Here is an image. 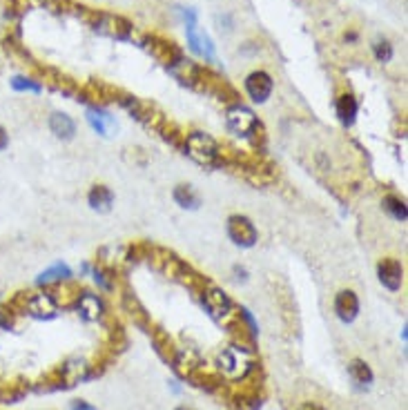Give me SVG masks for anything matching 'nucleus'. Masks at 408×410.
<instances>
[{"instance_id":"1","label":"nucleus","mask_w":408,"mask_h":410,"mask_svg":"<svg viewBox=\"0 0 408 410\" xmlns=\"http://www.w3.org/2000/svg\"><path fill=\"white\" fill-rule=\"evenodd\" d=\"M81 9H83V18L96 34L114 38V41H129L134 27L125 16L109 14V12H89L87 7H81Z\"/></svg>"},{"instance_id":"2","label":"nucleus","mask_w":408,"mask_h":410,"mask_svg":"<svg viewBox=\"0 0 408 410\" xmlns=\"http://www.w3.org/2000/svg\"><path fill=\"white\" fill-rule=\"evenodd\" d=\"M185 154L192 158L194 163L205 167H216L221 163V147L210 134L205 132H192L185 138Z\"/></svg>"},{"instance_id":"3","label":"nucleus","mask_w":408,"mask_h":410,"mask_svg":"<svg viewBox=\"0 0 408 410\" xmlns=\"http://www.w3.org/2000/svg\"><path fill=\"white\" fill-rule=\"evenodd\" d=\"M201 301H203V308L207 310V315H210L219 324H228L234 317L232 299L228 297V292H223L221 288L205 286L203 295H201Z\"/></svg>"},{"instance_id":"4","label":"nucleus","mask_w":408,"mask_h":410,"mask_svg":"<svg viewBox=\"0 0 408 410\" xmlns=\"http://www.w3.org/2000/svg\"><path fill=\"white\" fill-rule=\"evenodd\" d=\"M225 123H228V129H230V132H234L237 136H243V138H250L259 132V118L252 109L245 105H232L228 109Z\"/></svg>"},{"instance_id":"5","label":"nucleus","mask_w":408,"mask_h":410,"mask_svg":"<svg viewBox=\"0 0 408 410\" xmlns=\"http://www.w3.org/2000/svg\"><path fill=\"white\" fill-rule=\"evenodd\" d=\"M228 236H230L232 243L239 248H252L259 241V232L254 223L243 214H232L228 218Z\"/></svg>"},{"instance_id":"6","label":"nucleus","mask_w":408,"mask_h":410,"mask_svg":"<svg viewBox=\"0 0 408 410\" xmlns=\"http://www.w3.org/2000/svg\"><path fill=\"white\" fill-rule=\"evenodd\" d=\"M243 353H245V348L241 346H232V348H228L223 350L221 355H219V368H221V373L225 377H230V379H241L248 370H250V364L243 362Z\"/></svg>"},{"instance_id":"7","label":"nucleus","mask_w":408,"mask_h":410,"mask_svg":"<svg viewBox=\"0 0 408 410\" xmlns=\"http://www.w3.org/2000/svg\"><path fill=\"white\" fill-rule=\"evenodd\" d=\"M272 89H275L272 76L268 74V72H263V69H257V72L245 76V92L259 105L266 103L268 98L272 96Z\"/></svg>"},{"instance_id":"8","label":"nucleus","mask_w":408,"mask_h":410,"mask_svg":"<svg viewBox=\"0 0 408 410\" xmlns=\"http://www.w3.org/2000/svg\"><path fill=\"white\" fill-rule=\"evenodd\" d=\"M377 277H380V283L391 290V292H397L404 286V265L393 257H386L377 265Z\"/></svg>"},{"instance_id":"9","label":"nucleus","mask_w":408,"mask_h":410,"mask_svg":"<svg viewBox=\"0 0 408 410\" xmlns=\"http://www.w3.org/2000/svg\"><path fill=\"white\" fill-rule=\"evenodd\" d=\"M335 315L342 324H353L357 317H360V297H357L353 290H340L335 295Z\"/></svg>"},{"instance_id":"10","label":"nucleus","mask_w":408,"mask_h":410,"mask_svg":"<svg viewBox=\"0 0 408 410\" xmlns=\"http://www.w3.org/2000/svg\"><path fill=\"white\" fill-rule=\"evenodd\" d=\"M25 313L36 319H52L58 313V301H56V297L49 292H36L32 297H27Z\"/></svg>"},{"instance_id":"11","label":"nucleus","mask_w":408,"mask_h":410,"mask_svg":"<svg viewBox=\"0 0 408 410\" xmlns=\"http://www.w3.org/2000/svg\"><path fill=\"white\" fill-rule=\"evenodd\" d=\"M145 49L156 58V61H161L167 67H172L178 58L183 56L172 41H163V38H158V36H147L145 38Z\"/></svg>"},{"instance_id":"12","label":"nucleus","mask_w":408,"mask_h":410,"mask_svg":"<svg viewBox=\"0 0 408 410\" xmlns=\"http://www.w3.org/2000/svg\"><path fill=\"white\" fill-rule=\"evenodd\" d=\"M185 36H187V45L196 54L205 58V61H214V45H212V38L207 36L203 29H198L196 23L192 25H185Z\"/></svg>"},{"instance_id":"13","label":"nucleus","mask_w":408,"mask_h":410,"mask_svg":"<svg viewBox=\"0 0 408 410\" xmlns=\"http://www.w3.org/2000/svg\"><path fill=\"white\" fill-rule=\"evenodd\" d=\"M49 132H52L56 138H61V141H72V138L76 136V123H74V118L65 114V112H54L52 116H49Z\"/></svg>"},{"instance_id":"14","label":"nucleus","mask_w":408,"mask_h":410,"mask_svg":"<svg viewBox=\"0 0 408 410\" xmlns=\"http://www.w3.org/2000/svg\"><path fill=\"white\" fill-rule=\"evenodd\" d=\"M76 310H78V315H81L83 319H87V322H98V319H101L103 313H105L103 301H101V299H98L96 295H92V292L78 295V299H76Z\"/></svg>"},{"instance_id":"15","label":"nucleus","mask_w":408,"mask_h":410,"mask_svg":"<svg viewBox=\"0 0 408 410\" xmlns=\"http://www.w3.org/2000/svg\"><path fill=\"white\" fill-rule=\"evenodd\" d=\"M172 364H174L176 373L181 377H192L194 370H198V366H201V357H198L194 350H190V348H187V350L178 348V350H174Z\"/></svg>"},{"instance_id":"16","label":"nucleus","mask_w":408,"mask_h":410,"mask_svg":"<svg viewBox=\"0 0 408 410\" xmlns=\"http://www.w3.org/2000/svg\"><path fill=\"white\" fill-rule=\"evenodd\" d=\"M87 201H89V207H92L94 212L105 214L114 205V192L107 185H94L92 189H89Z\"/></svg>"},{"instance_id":"17","label":"nucleus","mask_w":408,"mask_h":410,"mask_svg":"<svg viewBox=\"0 0 408 410\" xmlns=\"http://www.w3.org/2000/svg\"><path fill=\"white\" fill-rule=\"evenodd\" d=\"M357 112H360V103H357V98L351 92H346L337 98V116H340V121L346 127L355 123Z\"/></svg>"},{"instance_id":"18","label":"nucleus","mask_w":408,"mask_h":410,"mask_svg":"<svg viewBox=\"0 0 408 410\" xmlns=\"http://www.w3.org/2000/svg\"><path fill=\"white\" fill-rule=\"evenodd\" d=\"M348 375H351L353 382L357 386H362V388H368L375 382L373 370L364 362V359H351V362H348Z\"/></svg>"},{"instance_id":"19","label":"nucleus","mask_w":408,"mask_h":410,"mask_svg":"<svg viewBox=\"0 0 408 410\" xmlns=\"http://www.w3.org/2000/svg\"><path fill=\"white\" fill-rule=\"evenodd\" d=\"M87 123L101 136H109V129L116 127V121L103 109H87Z\"/></svg>"},{"instance_id":"20","label":"nucleus","mask_w":408,"mask_h":410,"mask_svg":"<svg viewBox=\"0 0 408 410\" xmlns=\"http://www.w3.org/2000/svg\"><path fill=\"white\" fill-rule=\"evenodd\" d=\"M72 277V270H69L65 263H54L52 268H47L45 272H41V277L36 279L38 286H52V283H61L67 281Z\"/></svg>"},{"instance_id":"21","label":"nucleus","mask_w":408,"mask_h":410,"mask_svg":"<svg viewBox=\"0 0 408 410\" xmlns=\"http://www.w3.org/2000/svg\"><path fill=\"white\" fill-rule=\"evenodd\" d=\"M172 196H174L176 205H181L183 209H196L201 205V196L194 192L192 185H176Z\"/></svg>"},{"instance_id":"22","label":"nucleus","mask_w":408,"mask_h":410,"mask_svg":"<svg viewBox=\"0 0 408 410\" xmlns=\"http://www.w3.org/2000/svg\"><path fill=\"white\" fill-rule=\"evenodd\" d=\"M263 399L257 390H243L234 397V408L237 410H261Z\"/></svg>"},{"instance_id":"23","label":"nucleus","mask_w":408,"mask_h":410,"mask_svg":"<svg viewBox=\"0 0 408 410\" xmlns=\"http://www.w3.org/2000/svg\"><path fill=\"white\" fill-rule=\"evenodd\" d=\"M384 209L388 214H391L395 221H406L408 218V209H406V203L402 201L400 196H393V194H388L386 198H384Z\"/></svg>"},{"instance_id":"24","label":"nucleus","mask_w":408,"mask_h":410,"mask_svg":"<svg viewBox=\"0 0 408 410\" xmlns=\"http://www.w3.org/2000/svg\"><path fill=\"white\" fill-rule=\"evenodd\" d=\"M12 87L16 89V92H34V94L43 92V85L32 81V78H27V76H14L12 78Z\"/></svg>"},{"instance_id":"25","label":"nucleus","mask_w":408,"mask_h":410,"mask_svg":"<svg viewBox=\"0 0 408 410\" xmlns=\"http://www.w3.org/2000/svg\"><path fill=\"white\" fill-rule=\"evenodd\" d=\"M373 54L380 63H388L393 58V45L386 41V38H380V41L373 43Z\"/></svg>"},{"instance_id":"26","label":"nucleus","mask_w":408,"mask_h":410,"mask_svg":"<svg viewBox=\"0 0 408 410\" xmlns=\"http://www.w3.org/2000/svg\"><path fill=\"white\" fill-rule=\"evenodd\" d=\"M94 281L101 286L103 290H112L114 283H112V277H109V272H105L103 268H96L94 270Z\"/></svg>"},{"instance_id":"27","label":"nucleus","mask_w":408,"mask_h":410,"mask_svg":"<svg viewBox=\"0 0 408 410\" xmlns=\"http://www.w3.org/2000/svg\"><path fill=\"white\" fill-rule=\"evenodd\" d=\"M12 328V319H9V315H5L3 310H0V330H9Z\"/></svg>"},{"instance_id":"28","label":"nucleus","mask_w":408,"mask_h":410,"mask_svg":"<svg viewBox=\"0 0 408 410\" xmlns=\"http://www.w3.org/2000/svg\"><path fill=\"white\" fill-rule=\"evenodd\" d=\"M7 145H9L7 129H5V127H0V152H3V149H7Z\"/></svg>"},{"instance_id":"29","label":"nucleus","mask_w":408,"mask_h":410,"mask_svg":"<svg viewBox=\"0 0 408 410\" xmlns=\"http://www.w3.org/2000/svg\"><path fill=\"white\" fill-rule=\"evenodd\" d=\"M297 410H326V408L319 406V404H315V402H306V404H302Z\"/></svg>"},{"instance_id":"30","label":"nucleus","mask_w":408,"mask_h":410,"mask_svg":"<svg viewBox=\"0 0 408 410\" xmlns=\"http://www.w3.org/2000/svg\"><path fill=\"white\" fill-rule=\"evenodd\" d=\"M72 410H96L94 406H89L87 402H83V399H78V402L72 406Z\"/></svg>"},{"instance_id":"31","label":"nucleus","mask_w":408,"mask_h":410,"mask_svg":"<svg viewBox=\"0 0 408 410\" xmlns=\"http://www.w3.org/2000/svg\"><path fill=\"white\" fill-rule=\"evenodd\" d=\"M176 410H192V408H185V406H178Z\"/></svg>"}]
</instances>
